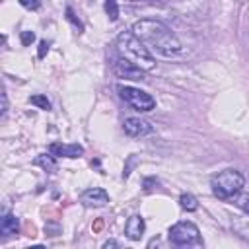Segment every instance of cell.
I'll list each match as a JSON object with an SVG mask.
<instances>
[{
    "mask_svg": "<svg viewBox=\"0 0 249 249\" xmlns=\"http://www.w3.org/2000/svg\"><path fill=\"white\" fill-rule=\"evenodd\" d=\"M144 230H146V224H144V218H142V216L134 214V216H130V218L126 220L124 233H126V237H128V239L138 241V239L144 235Z\"/></svg>",
    "mask_w": 249,
    "mask_h": 249,
    "instance_id": "obj_10",
    "label": "cell"
},
{
    "mask_svg": "<svg viewBox=\"0 0 249 249\" xmlns=\"http://www.w3.org/2000/svg\"><path fill=\"white\" fill-rule=\"evenodd\" d=\"M6 111H8V95L6 91H2V117H6Z\"/></svg>",
    "mask_w": 249,
    "mask_h": 249,
    "instance_id": "obj_21",
    "label": "cell"
},
{
    "mask_svg": "<svg viewBox=\"0 0 249 249\" xmlns=\"http://www.w3.org/2000/svg\"><path fill=\"white\" fill-rule=\"evenodd\" d=\"M123 128L130 138H144L154 132V126L140 117H126L123 121Z\"/></svg>",
    "mask_w": 249,
    "mask_h": 249,
    "instance_id": "obj_7",
    "label": "cell"
},
{
    "mask_svg": "<svg viewBox=\"0 0 249 249\" xmlns=\"http://www.w3.org/2000/svg\"><path fill=\"white\" fill-rule=\"evenodd\" d=\"M51 156H58V158H70L76 160L84 154V148L80 144H60V142H53L49 146Z\"/></svg>",
    "mask_w": 249,
    "mask_h": 249,
    "instance_id": "obj_8",
    "label": "cell"
},
{
    "mask_svg": "<svg viewBox=\"0 0 249 249\" xmlns=\"http://www.w3.org/2000/svg\"><path fill=\"white\" fill-rule=\"evenodd\" d=\"M117 91L121 95V99H124L132 109L140 111V113H148L156 107V99L144 91V89H138V88H132V86H123L119 84L117 86Z\"/></svg>",
    "mask_w": 249,
    "mask_h": 249,
    "instance_id": "obj_4",
    "label": "cell"
},
{
    "mask_svg": "<svg viewBox=\"0 0 249 249\" xmlns=\"http://www.w3.org/2000/svg\"><path fill=\"white\" fill-rule=\"evenodd\" d=\"M117 49L121 53V56L132 60L136 66H140L142 70H152L156 66L154 54L152 51L132 33V31H123L117 37Z\"/></svg>",
    "mask_w": 249,
    "mask_h": 249,
    "instance_id": "obj_2",
    "label": "cell"
},
{
    "mask_svg": "<svg viewBox=\"0 0 249 249\" xmlns=\"http://www.w3.org/2000/svg\"><path fill=\"white\" fill-rule=\"evenodd\" d=\"M66 18H68V21H70V23H72V25L78 29V33H82V31H84V25H82V21H80V19L74 16L72 8H66Z\"/></svg>",
    "mask_w": 249,
    "mask_h": 249,
    "instance_id": "obj_16",
    "label": "cell"
},
{
    "mask_svg": "<svg viewBox=\"0 0 249 249\" xmlns=\"http://www.w3.org/2000/svg\"><path fill=\"white\" fill-rule=\"evenodd\" d=\"M130 31L156 54L171 58L183 53V45L177 39V35L160 19H154V18L138 19L132 23Z\"/></svg>",
    "mask_w": 249,
    "mask_h": 249,
    "instance_id": "obj_1",
    "label": "cell"
},
{
    "mask_svg": "<svg viewBox=\"0 0 249 249\" xmlns=\"http://www.w3.org/2000/svg\"><path fill=\"white\" fill-rule=\"evenodd\" d=\"M179 204H181V208H183V210H187V212H195V210L198 208L196 198H195L193 195H189V193H183V195H181Z\"/></svg>",
    "mask_w": 249,
    "mask_h": 249,
    "instance_id": "obj_12",
    "label": "cell"
},
{
    "mask_svg": "<svg viewBox=\"0 0 249 249\" xmlns=\"http://www.w3.org/2000/svg\"><path fill=\"white\" fill-rule=\"evenodd\" d=\"M19 4L27 10H39L41 8V0H19Z\"/></svg>",
    "mask_w": 249,
    "mask_h": 249,
    "instance_id": "obj_19",
    "label": "cell"
},
{
    "mask_svg": "<svg viewBox=\"0 0 249 249\" xmlns=\"http://www.w3.org/2000/svg\"><path fill=\"white\" fill-rule=\"evenodd\" d=\"M231 200H233V204H235L237 208H241L245 214H249V193H243V191H241V193H239L237 196H233Z\"/></svg>",
    "mask_w": 249,
    "mask_h": 249,
    "instance_id": "obj_14",
    "label": "cell"
},
{
    "mask_svg": "<svg viewBox=\"0 0 249 249\" xmlns=\"http://www.w3.org/2000/svg\"><path fill=\"white\" fill-rule=\"evenodd\" d=\"M19 39H21V45H23V47H29V45L35 41V33H33V31H21Z\"/></svg>",
    "mask_w": 249,
    "mask_h": 249,
    "instance_id": "obj_17",
    "label": "cell"
},
{
    "mask_svg": "<svg viewBox=\"0 0 249 249\" xmlns=\"http://www.w3.org/2000/svg\"><path fill=\"white\" fill-rule=\"evenodd\" d=\"M109 247H117V241L115 239H109V241L103 243V249H109Z\"/></svg>",
    "mask_w": 249,
    "mask_h": 249,
    "instance_id": "obj_22",
    "label": "cell"
},
{
    "mask_svg": "<svg viewBox=\"0 0 249 249\" xmlns=\"http://www.w3.org/2000/svg\"><path fill=\"white\" fill-rule=\"evenodd\" d=\"M80 200H82L86 206H95V208H99V206H105V204L109 202V195H107L103 189H99V187H91V189H86V191L82 193Z\"/></svg>",
    "mask_w": 249,
    "mask_h": 249,
    "instance_id": "obj_9",
    "label": "cell"
},
{
    "mask_svg": "<svg viewBox=\"0 0 249 249\" xmlns=\"http://www.w3.org/2000/svg\"><path fill=\"white\" fill-rule=\"evenodd\" d=\"M128 2H136V0H128Z\"/></svg>",
    "mask_w": 249,
    "mask_h": 249,
    "instance_id": "obj_23",
    "label": "cell"
},
{
    "mask_svg": "<svg viewBox=\"0 0 249 249\" xmlns=\"http://www.w3.org/2000/svg\"><path fill=\"white\" fill-rule=\"evenodd\" d=\"M18 230H19V220H18L14 214L6 212V214L2 216V222H0V231H2V235L6 237V235H12V233H18Z\"/></svg>",
    "mask_w": 249,
    "mask_h": 249,
    "instance_id": "obj_11",
    "label": "cell"
},
{
    "mask_svg": "<svg viewBox=\"0 0 249 249\" xmlns=\"http://www.w3.org/2000/svg\"><path fill=\"white\" fill-rule=\"evenodd\" d=\"M167 235H169V241L173 245H181V247L195 245V243L198 245L200 243V231L193 222H177V224H173L169 228Z\"/></svg>",
    "mask_w": 249,
    "mask_h": 249,
    "instance_id": "obj_5",
    "label": "cell"
},
{
    "mask_svg": "<svg viewBox=\"0 0 249 249\" xmlns=\"http://www.w3.org/2000/svg\"><path fill=\"white\" fill-rule=\"evenodd\" d=\"M113 72L117 78H124V80H132V82H138V80H146L144 78V72L140 66H136L132 60L121 56L113 62Z\"/></svg>",
    "mask_w": 249,
    "mask_h": 249,
    "instance_id": "obj_6",
    "label": "cell"
},
{
    "mask_svg": "<svg viewBox=\"0 0 249 249\" xmlns=\"http://www.w3.org/2000/svg\"><path fill=\"white\" fill-rule=\"evenodd\" d=\"M105 12H107L109 21H117V19H119V6H117V0H105Z\"/></svg>",
    "mask_w": 249,
    "mask_h": 249,
    "instance_id": "obj_15",
    "label": "cell"
},
{
    "mask_svg": "<svg viewBox=\"0 0 249 249\" xmlns=\"http://www.w3.org/2000/svg\"><path fill=\"white\" fill-rule=\"evenodd\" d=\"M35 163L43 165L45 169H53V167H54V161H53V158H49V156H39V158L35 160Z\"/></svg>",
    "mask_w": 249,
    "mask_h": 249,
    "instance_id": "obj_18",
    "label": "cell"
},
{
    "mask_svg": "<svg viewBox=\"0 0 249 249\" xmlns=\"http://www.w3.org/2000/svg\"><path fill=\"white\" fill-rule=\"evenodd\" d=\"M210 187H212L214 196H218L220 200H231L233 196H237L243 191L245 177H243L241 171H237L233 167H228V169H222L216 175H212Z\"/></svg>",
    "mask_w": 249,
    "mask_h": 249,
    "instance_id": "obj_3",
    "label": "cell"
},
{
    "mask_svg": "<svg viewBox=\"0 0 249 249\" xmlns=\"http://www.w3.org/2000/svg\"><path fill=\"white\" fill-rule=\"evenodd\" d=\"M47 51H49V43H47V41H41V43H39V53H37V56H39V58H45Z\"/></svg>",
    "mask_w": 249,
    "mask_h": 249,
    "instance_id": "obj_20",
    "label": "cell"
},
{
    "mask_svg": "<svg viewBox=\"0 0 249 249\" xmlns=\"http://www.w3.org/2000/svg\"><path fill=\"white\" fill-rule=\"evenodd\" d=\"M29 103L35 105V107H39V109H43V111H49V109H51V101L47 99V95H41V93L31 95V97H29Z\"/></svg>",
    "mask_w": 249,
    "mask_h": 249,
    "instance_id": "obj_13",
    "label": "cell"
}]
</instances>
